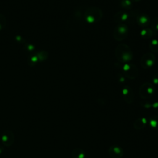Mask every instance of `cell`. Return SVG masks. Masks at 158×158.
Segmentation results:
<instances>
[{"instance_id":"7a4b0ae2","label":"cell","mask_w":158,"mask_h":158,"mask_svg":"<svg viewBox=\"0 0 158 158\" xmlns=\"http://www.w3.org/2000/svg\"><path fill=\"white\" fill-rule=\"evenodd\" d=\"M83 15L86 22L94 23L102 18V11L98 7H88L86 9Z\"/></svg>"},{"instance_id":"52a82bcc","label":"cell","mask_w":158,"mask_h":158,"mask_svg":"<svg viewBox=\"0 0 158 158\" xmlns=\"http://www.w3.org/2000/svg\"><path fill=\"white\" fill-rule=\"evenodd\" d=\"M2 141L6 146H10L14 141V135L10 131H6L2 136Z\"/></svg>"},{"instance_id":"7c38bea8","label":"cell","mask_w":158,"mask_h":158,"mask_svg":"<svg viewBox=\"0 0 158 158\" xmlns=\"http://www.w3.org/2000/svg\"><path fill=\"white\" fill-rule=\"evenodd\" d=\"M121 6L127 9H130L132 7V3L131 0H124L121 2Z\"/></svg>"},{"instance_id":"8fae6325","label":"cell","mask_w":158,"mask_h":158,"mask_svg":"<svg viewBox=\"0 0 158 158\" xmlns=\"http://www.w3.org/2000/svg\"><path fill=\"white\" fill-rule=\"evenodd\" d=\"M150 49L153 52H158V41L156 40H152L149 44Z\"/></svg>"},{"instance_id":"6da1fadb","label":"cell","mask_w":158,"mask_h":158,"mask_svg":"<svg viewBox=\"0 0 158 158\" xmlns=\"http://www.w3.org/2000/svg\"><path fill=\"white\" fill-rule=\"evenodd\" d=\"M115 54L117 59L122 62H129L133 58V53L131 49L125 44H121L117 46Z\"/></svg>"},{"instance_id":"30bf717a","label":"cell","mask_w":158,"mask_h":158,"mask_svg":"<svg viewBox=\"0 0 158 158\" xmlns=\"http://www.w3.org/2000/svg\"><path fill=\"white\" fill-rule=\"evenodd\" d=\"M152 33H153V31L151 29V28H144L141 31V35L143 37V38H149L150 37H151L152 36Z\"/></svg>"},{"instance_id":"4fadbf2b","label":"cell","mask_w":158,"mask_h":158,"mask_svg":"<svg viewBox=\"0 0 158 158\" xmlns=\"http://www.w3.org/2000/svg\"><path fill=\"white\" fill-rule=\"evenodd\" d=\"M151 27L154 31H158V17L154 18L151 22Z\"/></svg>"},{"instance_id":"9c48e42d","label":"cell","mask_w":158,"mask_h":158,"mask_svg":"<svg viewBox=\"0 0 158 158\" xmlns=\"http://www.w3.org/2000/svg\"><path fill=\"white\" fill-rule=\"evenodd\" d=\"M129 18L128 14L125 12H119L116 14L114 17L115 21L118 22H122L127 20Z\"/></svg>"},{"instance_id":"8992f818","label":"cell","mask_w":158,"mask_h":158,"mask_svg":"<svg viewBox=\"0 0 158 158\" xmlns=\"http://www.w3.org/2000/svg\"><path fill=\"white\" fill-rule=\"evenodd\" d=\"M136 21L139 25L146 27L150 23V19L146 14H140L136 17Z\"/></svg>"},{"instance_id":"ba28073f","label":"cell","mask_w":158,"mask_h":158,"mask_svg":"<svg viewBox=\"0 0 158 158\" xmlns=\"http://www.w3.org/2000/svg\"><path fill=\"white\" fill-rule=\"evenodd\" d=\"M154 91V87L153 85L150 83H144L140 88V93L141 94L143 93L144 92L146 93L145 97L151 95Z\"/></svg>"},{"instance_id":"277c9868","label":"cell","mask_w":158,"mask_h":158,"mask_svg":"<svg viewBox=\"0 0 158 158\" xmlns=\"http://www.w3.org/2000/svg\"><path fill=\"white\" fill-rule=\"evenodd\" d=\"M123 70L124 72L125 75L130 79L136 78L138 73V69L132 64L127 63L125 64L123 67Z\"/></svg>"},{"instance_id":"3957f363","label":"cell","mask_w":158,"mask_h":158,"mask_svg":"<svg viewBox=\"0 0 158 158\" xmlns=\"http://www.w3.org/2000/svg\"><path fill=\"white\" fill-rule=\"evenodd\" d=\"M128 33V28L127 25L121 23L118 25L114 30V37L117 41L124 40Z\"/></svg>"},{"instance_id":"9a60e30c","label":"cell","mask_w":158,"mask_h":158,"mask_svg":"<svg viewBox=\"0 0 158 158\" xmlns=\"http://www.w3.org/2000/svg\"><path fill=\"white\" fill-rule=\"evenodd\" d=\"M131 1H139L140 0H131Z\"/></svg>"},{"instance_id":"5b68a950","label":"cell","mask_w":158,"mask_h":158,"mask_svg":"<svg viewBox=\"0 0 158 158\" xmlns=\"http://www.w3.org/2000/svg\"><path fill=\"white\" fill-rule=\"evenodd\" d=\"M156 58L153 54L148 52L145 54L141 58L140 64L143 68H149L153 65Z\"/></svg>"},{"instance_id":"5bb4252c","label":"cell","mask_w":158,"mask_h":158,"mask_svg":"<svg viewBox=\"0 0 158 158\" xmlns=\"http://www.w3.org/2000/svg\"><path fill=\"white\" fill-rule=\"evenodd\" d=\"M153 82L155 84H158V72L153 76Z\"/></svg>"}]
</instances>
